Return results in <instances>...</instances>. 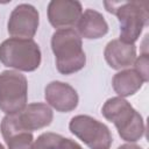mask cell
I'll return each mask as SVG.
<instances>
[{"mask_svg": "<svg viewBox=\"0 0 149 149\" xmlns=\"http://www.w3.org/2000/svg\"><path fill=\"white\" fill-rule=\"evenodd\" d=\"M51 50L55 55L56 68L62 74H72L86 64L81 37L73 28L57 29L51 36Z\"/></svg>", "mask_w": 149, "mask_h": 149, "instance_id": "1", "label": "cell"}, {"mask_svg": "<svg viewBox=\"0 0 149 149\" xmlns=\"http://www.w3.org/2000/svg\"><path fill=\"white\" fill-rule=\"evenodd\" d=\"M106 120L114 123L122 140L133 143L139 141L146 132L142 115L121 97H113L106 100L101 108Z\"/></svg>", "mask_w": 149, "mask_h": 149, "instance_id": "2", "label": "cell"}, {"mask_svg": "<svg viewBox=\"0 0 149 149\" xmlns=\"http://www.w3.org/2000/svg\"><path fill=\"white\" fill-rule=\"evenodd\" d=\"M107 12L116 15L120 24V40L134 44L148 24V3L144 1H104Z\"/></svg>", "mask_w": 149, "mask_h": 149, "instance_id": "3", "label": "cell"}, {"mask_svg": "<svg viewBox=\"0 0 149 149\" xmlns=\"http://www.w3.org/2000/svg\"><path fill=\"white\" fill-rule=\"evenodd\" d=\"M41 59V49L33 38L9 37L0 44V62L16 71H35Z\"/></svg>", "mask_w": 149, "mask_h": 149, "instance_id": "4", "label": "cell"}, {"mask_svg": "<svg viewBox=\"0 0 149 149\" xmlns=\"http://www.w3.org/2000/svg\"><path fill=\"white\" fill-rule=\"evenodd\" d=\"M28 81L24 74L15 70H5L0 73V111L16 114L27 106Z\"/></svg>", "mask_w": 149, "mask_h": 149, "instance_id": "5", "label": "cell"}, {"mask_svg": "<svg viewBox=\"0 0 149 149\" xmlns=\"http://www.w3.org/2000/svg\"><path fill=\"white\" fill-rule=\"evenodd\" d=\"M70 132L90 149H109L113 136L109 128L90 115H76L69 122Z\"/></svg>", "mask_w": 149, "mask_h": 149, "instance_id": "6", "label": "cell"}, {"mask_svg": "<svg viewBox=\"0 0 149 149\" xmlns=\"http://www.w3.org/2000/svg\"><path fill=\"white\" fill-rule=\"evenodd\" d=\"M40 14L37 9L29 3L17 5L10 13L7 30L12 37L33 38L38 29Z\"/></svg>", "mask_w": 149, "mask_h": 149, "instance_id": "7", "label": "cell"}, {"mask_svg": "<svg viewBox=\"0 0 149 149\" xmlns=\"http://www.w3.org/2000/svg\"><path fill=\"white\" fill-rule=\"evenodd\" d=\"M48 20L57 29H66L77 26L83 7L76 0H52L48 3Z\"/></svg>", "mask_w": 149, "mask_h": 149, "instance_id": "8", "label": "cell"}, {"mask_svg": "<svg viewBox=\"0 0 149 149\" xmlns=\"http://www.w3.org/2000/svg\"><path fill=\"white\" fill-rule=\"evenodd\" d=\"M45 101L57 112L68 113L78 106V93L68 83L54 80L45 86Z\"/></svg>", "mask_w": 149, "mask_h": 149, "instance_id": "9", "label": "cell"}, {"mask_svg": "<svg viewBox=\"0 0 149 149\" xmlns=\"http://www.w3.org/2000/svg\"><path fill=\"white\" fill-rule=\"evenodd\" d=\"M19 125L27 132L33 133L49 126L52 122L54 113L49 105L43 102H33L27 105L21 112L16 113Z\"/></svg>", "mask_w": 149, "mask_h": 149, "instance_id": "10", "label": "cell"}, {"mask_svg": "<svg viewBox=\"0 0 149 149\" xmlns=\"http://www.w3.org/2000/svg\"><path fill=\"white\" fill-rule=\"evenodd\" d=\"M0 130L8 149H30L34 136L30 132L24 130L17 121L16 114H7L1 123Z\"/></svg>", "mask_w": 149, "mask_h": 149, "instance_id": "11", "label": "cell"}, {"mask_svg": "<svg viewBox=\"0 0 149 149\" xmlns=\"http://www.w3.org/2000/svg\"><path fill=\"white\" fill-rule=\"evenodd\" d=\"M106 62L112 69L123 70L134 64L136 59V47L122 42L120 38L109 41L104 50Z\"/></svg>", "mask_w": 149, "mask_h": 149, "instance_id": "12", "label": "cell"}, {"mask_svg": "<svg viewBox=\"0 0 149 149\" xmlns=\"http://www.w3.org/2000/svg\"><path fill=\"white\" fill-rule=\"evenodd\" d=\"M76 27L79 36L86 40H97L108 33V24L102 14L91 8L83 12Z\"/></svg>", "mask_w": 149, "mask_h": 149, "instance_id": "13", "label": "cell"}, {"mask_svg": "<svg viewBox=\"0 0 149 149\" xmlns=\"http://www.w3.org/2000/svg\"><path fill=\"white\" fill-rule=\"evenodd\" d=\"M143 84L144 80L135 69H123L115 73L112 79L113 90L121 98L135 94Z\"/></svg>", "mask_w": 149, "mask_h": 149, "instance_id": "14", "label": "cell"}, {"mask_svg": "<svg viewBox=\"0 0 149 149\" xmlns=\"http://www.w3.org/2000/svg\"><path fill=\"white\" fill-rule=\"evenodd\" d=\"M63 136L56 133H43L31 144L30 149H59Z\"/></svg>", "mask_w": 149, "mask_h": 149, "instance_id": "15", "label": "cell"}, {"mask_svg": "<svg viewBox=\"0 0 149 149\" xmlns=\"http://www.w3.org/2000/svg\"><path fill=\"white\" fill-rule=\"evenodd\" d=\"M134 69L139 72V74L144 80V83H147L149 80V58H148V54L147 52L141 54L140 57H137L135 59Z\"/></svg>", "mask_w": 149, "mask_h": 149, "instance_id": "16", "label": "cell"}, {"mask_svg": "<svg viewBox=\"0 0 149 149\" xmlns=\"http://www.w3.org/2000/svg\"><path fill=\"white\" fill-rule=\"evenodd\" d=\"M59 149H83V148L76 141H73L71 139L63 137V140H62V142L59 144Z\"/></svg>", "mask_w": 149, "mask_h": 149, "instance_id": "17", "label": "cell"}, {"mask_svg": "<svg viewBox=\"0 0 149 149\" xmlns=\"http://www.w3.org/2000/svg\"><path fill=\"white\" fill-rule=\"evenodd\" d=\"M118 149H143V148H141L140 146L134 144V143H125V144H121Z\"/></svg>", "mask_w": 149, "mask_h": 149, "instance_id": "18", "label": "cell"}, {"mask_svg": "<svg viewBox=\"0 0 149 149\" xmlns=\"http://www.w3.org/2000/svg\"><path fill=\"white\" fill-rule=\"evenodd\" d=\"M0 149H5V148H3V146H2L1 143H0Z\"/></svg>", "mask_w": 149, "mask_h": 149, "instance_id": "19", "label": "cell"}]
</instances>
